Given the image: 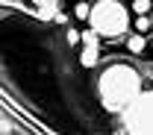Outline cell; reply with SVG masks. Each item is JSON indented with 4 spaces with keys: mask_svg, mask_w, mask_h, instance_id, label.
<instances>
[{
    "mask_svg": "<svg viewBox=\"0 0 153 135\" xmlns=\"http://www.w3.org/2000/svg\"><path fill=\"white\" fill-rule=\"evenodd\" d=\"M82 44H97V30H88V32H82Z\"/></svg>",
    "mask_w": 153,
    "mask_h": 135,
    "instance_id": "cell-12",
    "label": "cell"
},
{
    "mask_svg": "<svg viewBox=\"0 0 153 135\" xmlns=\"http://www.w3.org/2000/svg\"><path fill=\"white\" fill-rule=\"evenodd\" d=\"M0 50H6L0 53V88L21 109L53 126L79 129L88 123V112L74 94L82 79L44 21L18 9H0Z\"/></svg>",
    "mask_w": 153,
    "mask_h": 135,
    "instance_id": "cell-1",
    "label": "cell"
},
{
    "mask_svg": "<svg viewBox=\"0 0 153 135\" xmlns=\"http://www.w3.org/2000/svg\"><path fill=\"white\" fill-rule=\"evenodd\" d=\"M33 6L41 12V18H53L59 12V0H33Z\"/></svg>",
    "mask_w": 153,
    "mask_h": 135,
    "instance_id": "cell-6",
    "label": "cell"
},
{
    "mask_svg": "<svg viewBox=\"0 0 153 135\" xmlns=\"http://www.w3.org/2000/svg\"><path fill=\"white\" fill-rule=\"evenodd\" d=\"M53 21H56V24H68V15H65V12H56Z\"/></svg>",
    "mask_w": 153,
    "mask_h": 135,
    "instance_id": "cell-14",
    "label": "cell"
},
{
    "mask_svg": "<svg viewBox=\"0 0 153 135\" xmlns=\"http://www.w3.org/2000/svg\"><path fill=\"white\" fill-rule=\"evenodd\" d=\"M150 21H153V15H150ZM150 32H153V27H150Z\"/></svg>",
    "mask_w": 153,
    "mask_h": 135,
    "instance_id": "cell-15",
    "label": "cell"
},
{
    "mask_svg": "<svg viewBox=\"0 0 153 135\" xmlns=\"http://www.w3.org/2000/svg\"><path fill=\"white\" fill-rule=\"evenodd\" d=\"M141 91V77L138 71L130 68V65H109L100 79H97V100H100V109L106 112H124L130 103Z\"/></svg>",
    "mask_w": 153,
    "mask_h": 135,
    "instance_id": "cell-2",
    "label": "cell"
},
{
    "mask_svg": "<svg viewBox=\"0 0 153 135\" xmlns=\"http://www.w3.org/2000/svg\"><path fill=\"white\" fill-rule=\"evenodd\" d=\"M127 47H130V53H144V47H147V38H144V32H135L127 38Z\"/></svg>",
    "mask_w": 153,
    "mask_h": 135,
    "instance_id": "cell-7",
    "label": "cell"
},
{
    "mask_svg": "<svg viewBox=\"0 0 153 135\" xmlns=\"http://www.w3.org/2000/svg\"><path fill=\"white\" fill-rule=\"evenodd\" d=\"M127 135H153V88L138 91L133 103L121 112V129Z\"/></svg>",
    "mask_w": 153,
    "mask_h": 135,
    "instance_id": "cell-4",
    "label": "cell"
},
{
    "mask_svg": "<svg viewBox=\"0 0 153 135\" xmlns=\"http://www.w3.org/2000/svg\"><path fill=\"white\" fill-rule=\"evenodd\" d=\"M133 12L147 15V12H153V3H150V0H133Z\"/></svg>",
    "mask_w": 153,
    "mask_h": 135,
    "instance_id": "cell-10",
    "label": "cell"
},
{
    "mask_svg": "<svg viewBox=\"0 0 153 135\" xmlns=\"http://www.w3.org/2000/svg\"><path fill=\"white\" fill-rule=\"evenodd\" d=\"M74 15H76L79 21H88V15H91V6H88L85 0H82V3H76V6H74Z\"/></svg>",
    "mask_w": 153,
    "mask_h": 135,
    "instance_id": "cell-8",
    "label": "cell"
},
{
    "mask_svg": "<svg viewBox=\"0 0 153 135\" xmlns=\"http://www.w3.org/2000/svg\"><path fill=\"white\" fill-rule=\"evenodd\" d=\"M97 62H100V47H97V44H82L79 65H82V68H94Z\"/></svg>",
    "mask_w": 153,
    "mask_h": 135,
    "instance_id": "cell-5",
    "label": "cell"
},
{
    "mask_svg": "<svg viewBox=\"0 0 153 135\" xmlns=\"http://www.w3.org/2000/svg\"><path fill=\"white\" fill-rule=\"evenodd\" d=\"M9 3H15V0H9Z\"/></svg>",
    "mask_w": 153,
    "mask_h": 135,
    "instance_id": "cell-16",
    "label": "cell"
},
{
    "mask_svg": "<svg viewBox=\"0 0 153 135\" xmlns=\"http://www.w3.org/2000/svg\"><path fill=\"white\" fill-rule=\"evenodd\" d=\"M150 27H153V21L147 15H138L135 18V32H150Z\"/></svg>",
    "mask_w": 153,
    "mask_h": 135,
    "instance_id": "cell-9",
    "label": "cell"
},
{
    "mask_svg": "<svg viewBox=\"0 0 153 135\" xmlns=\"http://www.w3.org/2000/svg\"><path fill=\"white\" fill-rule=\"evenodd\" d=\"M0 132H3V135H9V132H15V126H12L9 120H0Z\"/></svg>",
    "mask_w": 153,
    "mask_h": 135,
    "instance_id": "cell-13",
    "label": "cell"
},
{
    "mask_svg": "<svg viewBox=\"0 0 153 135\" xmlns=\"http://www.w3.org/2000/svg\"><path fill=\"white\" fill-rule=\"evenodd\" d=\"M88 24H91V30H97V35L124 38L127 30H130V12L118 0H97L94 6H91Z\"/></svg>",
    "mask_w": 153,
    "mask_h": 135,
    "instance_id": "cell-3",
    "label": "cell"
},
{
    "mask_svg": "<svg viewBox=\"0 0 153 135\" xmlns=\"http://www.w3.org/2000/svg\"><path fill=\"white\" fill-rule=\"evenodd\" d=\"M65 41L74 47V44H79V41H82V32H76V30H68V32H65Z\"/></svg>",
    "mask_w": 153,
    "mask_h": 135,
    "instance_id": "cell-11",
    "label": "cell"
}]
</instances>
